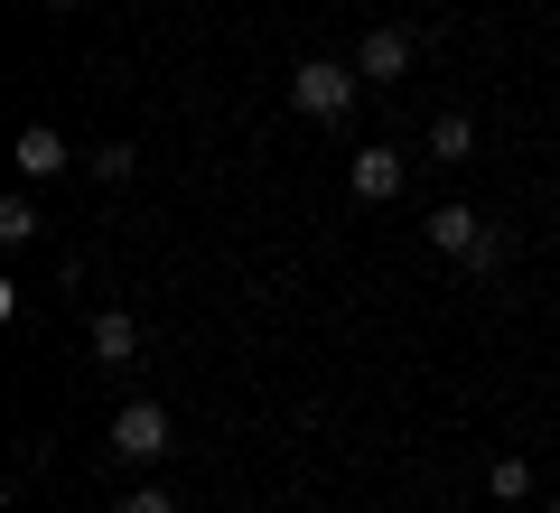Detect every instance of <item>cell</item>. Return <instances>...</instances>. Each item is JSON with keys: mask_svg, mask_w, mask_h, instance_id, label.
<instances>
[{"mask_svg": "<svg viewBox=\"0 0 560 513\" xmlns=\"http://www.w3.org/2000/svg\"><path fill=\"white\" fill-rule=\"evenodd\" d=\"M355 66H346V57H300V66H290V103H300V113L308 121H346V113H355Z\"/></svg>", "mask_w": 560, "mask_h": 513, "instance_id": "1", "label": "cell"}, {"mask_svg": "<svg viewBox=\"0 0 560 513\" xmlns=\"http://www.w3.org/2000/svg\"><path fill=\"white\" fill-rule=\"evenodd\" d=\"M113 457H121V467L168 457V411H160V401H121V411H113Z\"/></svg>", "mask_w": 560, "mask_h": 513, "instance_id": "2", "label": "cell"}, {"mask_svg": "<svg viewBox=\"0 0 560 513\" xmlns=\"http://www.w3.org/2000/svg\"><path fill=\"white\" fill-rule=\"evenodd\" d=\"M411 57H420L411 28H374V38L355 47V75H364V84H401V75H411Z\"/></svg>", "mask_w": 560, "mask_h": 513, "instance_id": "3", "label": "cell"}, {"mask_svg": "<svg viewBox=\"0 0 560 513\" xmlns=\"http://www.w3.org/2000/svg\"><path fill=\"white\" fill-rule=\"evenodd\" d=\"M10 159H20V178L38 187V178H57V168H66V159H75V150H66V140H57V121H28V131L10 140Z\"/></svg>", "mask_w": 560, "mask_h": 513, "instance_id": "4", "label": "cell"}, {"mask_svg": "<svg viewBox=\"0 0 560 513\" xmlns=\"http://www.w3.org/2000/svg\"><path fill=\"white\" fill-rule=\"evenodd\" d=\"M401 197V150H355V206H393Z\"/></svg>", "mask_w": 560, "mask_h": 513, "instance_id": "5", "label": "cell"}, {"mask_svg": "<svg viewBox=\"0 0 560 513\" xmlns=\"http://www.w3.org/2000/svg\"><path fill=\"white\" fill-rule=\"evenodd\" d=\"M94 355L103 364H131L140 355V317L131 308H94Z\"/></svg>", "mask_w": 560, "mask_h": 513, "instance_id": "6", "label": "cell"}, {"mask_svg": "<svg viewBox=\"0 0 560 513\" xmlns=\"http://www.w3.org/2000/svg\"><path fill=\"white\" fill-rule=\"evenodd\" d=\"M477 234H486V215H477V206H430V243H440L448 261H458Z\"/></svg>", "mask_w": 560, "mask_h": 513, "instance_id": "7", "label": "cell"}, {"mask_svg": "<svg viewBox=\"0 0 560 513\" xmlns=\"http://www.w3.org/2000/svg\"><path fill=\"white\" fill-rule=\"evenodd\" d=\"M486 494H495V504H533V457H514V448H504L495 467H486Z\"/></svg>", "mask_w": 560, "mask_h": 513, "instance_id": "8", "label": "cell"}, {"mask_svg": "<svg viewBox=\"0 0 560 513\" xmlns=\"http://www.w3.org/2000/svg\"><path fill=\"white\" fill-rule=\"evenodd\" d=\"M430 159H477V121H467V113H440V121H430Z\"/></svg>", "mask_w": 560, "mask_h": 513, "instance_id": "9", "label": "cell"}, {"mask_svg": "<svg viewBox=\"0 0 560 513\" xmlns=\"http://www.w3.org/2000/svg\"><path fill=\"white\" fill-rule=\"evenodd\" d=\"M0 243H38V206H28V187L0 197Z\"/></svg>", "mask_w": 560, "mask_h": 513, "instance_id": "10", "label": "cell"}, {"mask_svg": "<svg viewBox=\"0 0 560 513\" xmlns=\"http://www.w3.org/2000/svg\"><path fill=\"white\" fill-rule=\"evenodd\" d=\"M504 253H514V243H504L495 224H486V234H477V243H467V253H458V271H477V280H495V271H504Z\"/></svg>", "mask_w": 560, "mask_h": 513, "instance_id": "11", "label": "cell"}, {"mask_svg": "<svg viewBox=\"0 0 560 513\" xmlns=\"http://www.w3.org/2000/svg\"><path fill=\"white\" fill-rule=\"evenodd\" d=\"M131 168H140V150H131V140H103V150H94V178H103V187H121Z\"/></svg>", "mask_w": 560, "mask_h": 513, "instance_id": "12", "label": "cell"}, {"mask_svg": "<svg viewBox=\"0 0 560 513\" xmlns=\"http://www.w3.org/2000/svg\"><path fill=\"white\" fill-rule=\"evenodd\" d=\"M121 513H178V504H168L160 486H131V494H121Z\"/></svg>", "mask_w": 560, "mask_h": 513, "instance_id": "13", "label": "cell"}, {"mask_svg": "<svg viewBox=\"0 0 560 513\" xmlns=\"http://www.w3.org/2000/svg\"><path fill=\"white\" fill-rule=\"evenodd\" d=\"M38 10H84V0H38Z\"/></svg>", "mask_w": 560, "mask_h": 513, "instance_id": "14", "label": "cell"}, {"mask_svg": "<svg viewBox=\"0 0 560 513\" xmlns=\"http://www.w3.org/2000/svg\"><path fill=\"white\" fill-rule=\"evenodd\" d=\"M541 513H560V494H551V504H541Z\"/></svg>", "mask_w": 560, "mask_h": 513, "instance_id": "15", "label": "cell"}]
</instances>
